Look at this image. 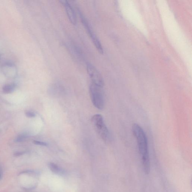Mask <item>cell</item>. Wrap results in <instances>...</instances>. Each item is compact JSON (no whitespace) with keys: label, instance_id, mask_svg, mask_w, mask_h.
Returning <instances> with one entry per match:
<instances>
[{"label":"cell","instance_id":"cell-1","mask_svg":"<svg viewBox=\"0 0 192 192\" xmlns=\"http://www.w3.org/2000/svg\"><path fill=\"white\" fill-rule=\"evenodd\" d=\"M132 131L136 139L140 154L142 157L144 171L146 174H148L150 172V162L146 136L142 127L137 124H133Z\"/></svg>","mask_w":192,"mask_h":192},{"label":"cell","instance_id":"cell-2","mask_svg":"<svg viewBox=\"0 0 192 192\" xmlns=\"http://www.w3.org/2000/svg\"><path fill=\"white\" fill-rule=\"evenodd\" d=\"M102 87L94 84H90V93L91 101L94 106L102 110L104 106V98Z\"/></svg>","mask_w":192,"mask_h":192},{"label":"cell","instance_id":"cell-3","mask_svg":"<svg viewBox=\"0 0 192 192\" xmlns=\"http://www.w3.org/2000/svg\"><path fill=\"white\" fill-rule=\"evenodd\" d=\"M92 124L97 133L103 140L106 142L109 138V131L102 115L96 114L92 118Z\"/></svg>","mask_w":192,"mask_h":192},{"label":"cell","instance_id":"cell-4","mask_svg":"<svg viewBox=\"0 0 192 192\" xmlns=\"http://www.w3.org/2000/svg\"><path fill=\"white\" fill-rule=\"evenodd\" d=\"M80 15L81 21H82L84 27H85L87 32L90 35V37L91 38L92 41H93V44L96 46L97 50H98V52L100 53L103 54V50L102 45H101L100 42L99 40L98 39L96 34L93 31V30H92V28L90 27V24H89L88 22H87L85 17L83 16L82 13H80Z\"/></svg>","mask_w":192,"mask_h":192},{"label":"cell","instance_id":"cell-5","mask_svg":"<svg viewBox=\"0 0 192 192\" xmlns=\"http://www.w3.org/2000/svg\"><path fill=\"white\" fill-rule=\"evenodd\" d=\"M87 70L92 83L102 87L104 86V81L100 74L93 65L88 63L87 65Z\"/></svg>","mask_w":192,"mask_h":192},{"label":"cell","instance_id":"cell-6","mask_svg":"<svg viewBox=\"0 0 192 192\" xmlns=\"http://www.w3.org/2000/svg\"><path fill=\"white\" fill-rule=\"evenodd\" d=\"M65 8L66 13L71 22L73 24H76V18L73 8L68 2L66 1H61Z\"/></svg>","mask_w":192,"mask_h":192},{"label":"cell","instance_id":"cell-7","mask_svg":"<svg viewBox=\"0 0 192 192\" xmlns=\"http://www.w3.org/2000/svg\"><path fill=\"white\" fill-rule=\"evenodd\" d=\"M49 168L52 171L56 174L62 175L65 173L64 170L62 169L53 163H50L49 164Z\"/></svg>","mask_w":192,"mask_h":192},{"label":"cell","instance_id":"cell-8","mask_svg":"<svg viewBox=\"0 0 192 192\" xmlns=\"http://www.w3.org/2000/svg\"><path fill=\"white\" fill-rule=\"evenodd\" d=\"M16 85L14 84H8L3 87V91L5 93L8 94L14 91Z\"/></svg>","mask_w":192,"mask_h":192},{"label":"cell","instance_id":"cell-9","mask_svg":"<svg viewBox=\"0 0 192 192\" xmlns=\"http://www.w3.org/2000/svg\"><path fill=\"white\" fill-rule=\"evenodd\" d=\"M27 137V136L25 134H20L18 136L16 139V141L18 142H22L25 140Z\"/></svg>","mask_w":192,"mask_h":192},{"label":"cell","instance_id":"cell-10","mask_svg":"<svg viewBox=\"0 0 192 192\" xmlns=\"http://www.w3.org/2000/svg\"><path fill=\"white\" fill-rule=\"evenodd\" d=\"M25 115L27 117L30 118H34L35 116V114L33 112L30 111L26 112Z\"/></svg>","mask_w":192,"mask_h":192},{"label":"cell","instance_id":"cell-11","mask_svg":"<svg viewBox=\"0 0 192 192\" xmlns=\"http://www.w3.org/2000/svg\"><path fill=\"white\" fill-rule=\"evenodd\" d=\"M34 144H36V145H40L42 146H47V144L45 142H40V141L34 140L33 141Z\"/></svg>","mask_w":192,"mask_h":192}]
</instances>
